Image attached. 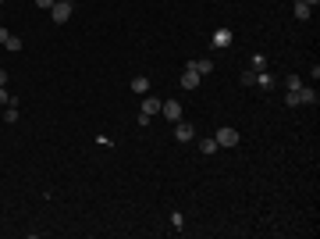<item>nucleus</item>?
<instances>
[{
	"label": "nucleus",
	"mask_w": 320,
	"mask_h": 239,
	"mask_svg": "<svg viewBox=\"0 0 320 239\" xmlns=\"http://www.w3.org/2000/svg\"><path fill=\"white\" fill-rule=\"evenodd\" d=\"M160 103H164L160 97H146V100H143V111H139V125H143V129L149 125V118H153V114H160Z\"/></svg>",
	"instance_id": "f257e3e1"
},
{
	"label": "nucleus",
	"mask_w": 320,
	"mask_h": 239,
	"mask_svg": "<svg viewBox=\"0 0 320 239\" xmlns=\"http://www.w3.org/2000/svg\"><path fill=\"white\" fill-rule=\"evenodd\" d=\"M213 139H217V146H228V150H232V146H238V132L232 125H221L217 132H213Z\"/></svg>",
	"instance_id": "f03ea898"
},
{
	"label": "nucleus",
	"mask_w": 320,
	"mask_h": 239,
	"mask_svg": "<svg viewBox=\"0 0 320 239\" xmlns=\"http://www.w3.org/2000/svg\"><path fill=\"white\" fill-rule=\"evenodd\" d=\"M160 114L167 118V122H181V103L178 100H164L160 103Z\"/></svg>",
	"instance_id": "7ed1b4c3"
},
{
	"label": "nucleus",
	"mask_w": 320,
	"mask_h": 239,
	"mask_svg": "<svg viewBox=\"0 0 320 239\" xmlns=\"http://www.w3.org/2000/svg\"><path fill=\"white\" fill-rule=\"evenodd\" d=\"M185 68H192L196 75H210V71H213V57H192Z\"/></svg>",
	"instance_id": "20e7f679"
},
{
	"label": "nucleus",
	"mask_w": 320,
	"mask_h": 239,
	"mask_svg": "<svg viewBox=\"0 0 320 239\" xmlns=\"http://www.w3.org/2000/svg\"><path fill=\"white\" fill-rule=\"evenodd\" d=\"M71 7H75V4H54V7H50V18H54V25H64V22L71 18Z\"/></svg>",
	"instance_id": "39448f33"
},
{
	"label": "nucleus",
	"mask_w": 320,
	"mask_h": 239,
	"mask_svg": "<svg viewBox=\"0 0 320 239\" xmlns=\"http://www.w3.org/2000/svg\"><path fill=\"white\" fill-rule=\"evenodd\" d=\"M192 136H196L192 122H175V139H178V143H189Z\"/></svg>",
	"instance_id": "423d86ee"
},
{
	"label": "nucleus",
	"mask_w": 320,
	"mask_h": 239,
	"mask_svg": "<svg viewBox=\"0 0 320 239\" xmlns=\"http://www.w3.org/2000/svg\"><path fill=\"white\" fill-rule=\"evenodd\" d=\"M232 39H235V36H232V29H217L210 43H213V50H221V47H232Z\"/></svg>",
	"instance_id": "0eeeda50"
},
{
	"label": "nucleus",
	"mask_w": 320,
	"mask_h": 239,
	"mask_svg": "<svg viewBox=\"0 0 320 239\" xmlns=\"http://www.w3.org/2000/svg\"><path fill=\"white\" fill-rule=\"evenodd\" d=\"M295 97H299V103H313V107H317V100H320V93H317L313 86H299Z\"/></svg>",
	"instance_id": "6e6552de"
},
{
	"label": "nucleus",
	"mask_w": 320,
	"mask_h": 239,
	"mask_svg": "<svg viewBox=\"0 0 320 239\" xmlns=\"http://www.w3.org/2000/svg\"><path fill=\"white\" fill-rule=\"evenodd\" d=\"M4 122H7V125H14V122H18V100H14V97L4 103Z\"/></svg>",
	"instance_id": "1a4fd4ad"
},
{
	"label": "nucleus",
	"mask_w": 320,
	"mask_h": 239,
	"mask_svg": "<svg viewBox=\"0 0 320 239\" xmlns=\"http://www.w3.org/2000/svg\"><path fill=\"white\" fill-rule=\"evenodd\" d=\"M181 89H200V75L192 68H185V75H181Z\"/></svg>",
	"instance_id": "9d476101"
},
{
	"label": "nucleus",
	"mask_w": 320,
	"mask_h": 239,
	"mask_svg": "<svg viewBox=\"0 0 320 239\" xmlns=\"http://www.w3.org/2000/svg\"><path fill=\"white\" fill-rule=\"evenodd\" d=\"M132 93H139V97L149 93V79H146V75H135V79H132Z\"/></svg>",
	"instance_id": "9b49d317"
},
{
	"label": "nucleus",
	"mask_w": 320,
	"mask_h": 239,
	"mask_svg": "<svg viewBox=\"0 0 320 239\" xmlns=\"http://www.w3.org/2000/svg\"><path fill=\"white\" fill-rule=\"evenodd\" d=\"M217 150H221V146H217V139H213V136H210V139H200V154H217Z\"/></svg>",
	"instance_id": "f8f14e48"
},
{
	"label": "nucleus",
	"mask_w": 320,
	"mask_h": 239,
	"mask_svg": "<svg viewBox=\"0 0 320 239\" xmlns=\"http://www.w3.org/2000/svg\"><path fill=\"white\" fill-rule=\"evenodd\" d=\"M256 86H260V89H274V79L267 75V71H256Z\"/></svg>",
	"instance_id": "ddd939ff"
},
{
	"label": "nucleus",
	"mask_w": 320,
	"mask_h": 239,
	"mask_svg": "<svg viewBox=\"0 0 320 239\" xmlns=\"http://www.w3.org/2000/svg\"><path fill=\"white\" fill-rule=\"evenodd\" d=\"M310 11H313V7H310V4H302V0H299V4H295V18H299V22H306V18H310Z\"/></svg>",
	"instance_id": "4468645a"
},
{
	"label": "nucleus",
	"mask_w": 320,
	"mask_h": 239,
	"mask_svg": "<svg viewBox=\"0 0 320 239\" xmlns=\"http://www.w3.org/2000/svg\"><path fill=\"white\" fill-rule=\"evenodd\" d=\"M299 86H302V79H299V75H288V79H285V89H288V93H295Z\"/></svg>",
	"instance_id": "2eb2a0df"
},
{
	"label": "nucleus",
	"mask_w": 320,
	"mask_h": 239,
	"mask_svg": "<svg viewBox=\"0 0 320 239\" xmlns=\"http://www.w3.org/2000/svg\"><path fill=\"white\" fill-rule=\"evenodd\" d=\"M4 47H7L11 54H18V50H22V39H18V36H7V43H4Z\"/></svg>",
	"instance_id": "dca6fc26"
},
{
	"label": "nucleus",
	"mask_w": 320,
	"mask_h": 239,
	"mask_svg": "<svg viewBox=\"0 0 320 239\" xmlns=\"http://www.w3.org/2000/svg\"><path fill=\"white\" fill-rule=\"evenodd\" d=\"M267 68V57L263 54H253V71H263Z\"/></svg>",
	"instance_id": "f3484780"
},
{
	"label": "nucleus",
	"mask_w": 320,
	"mask_h": 239,
	"mask_svg": "<svg viewBox=\"0 0 320 239\" xmlns=\"http://www.w3.org/2000/svg\"><path fill=\"white\" fill-rule=\"evenodd\" d=\"M242 86H256V71H253V68L242 71Z\"/></svg>",
	"instance_id": "a211bd4d"
},
{
	"label": "nucleus",
	"mask_w": 320,
	"mask_h": 239,
	"mask_svg": "<svg viewBox=\"0 0 320 239\" xmlns=\"http://www.w3.org/2000/svg\"><path fill=\"white\" fill-rule=\"evenodd\" d=\"M54 4H57V0H36V7H43V11H50Z\"/></svg>",
	"instance_id": "6ab92c4d"
},
{
	"label": "nucleus",
	"mask_w": 320,
	"mask_h": 239,
	"mask_svg": "<svg viewBox=\"0 0 320 239\" xmlns=\"http://www.w3.org/2000/svg\"><path fill=\"white\" fill-rule=\"evenodd\" d=\"M7 36H11V33H7V29H4V25H0V43H7Z\"/></svg>",
	"instance_id": "aec40b11"
},
{
	"label": "nucleus",
	"mask_w": 320,
	"mask_h": 239,
	"mask_svg": "<svg viewBox=\"0 0 320 239\" xmlns=\"http://www.w3.org/2000/svg\"><path fill=\"white\" fill-rule=\"evenodd\" d=\"M7 100H11V97H7V89H4V86H0V103H7Z\"/></svg>",
	"instance_id": "412c9836"
},
{
	"label": "nucleus",
	"mask_w": 320,
	"mask_h": 239,
	"mask_svg": "<svg viewBox=\"0 0 320 239\" xmlns=\"http://www.w3.org/2000/svg\"><path fill=\"white\" fill-rule=\"evenodd\" d=\"M0 86H7V71L4 68H0Z\"/></svg>",
	"instance_id": "4be33fe9"
},
{
	"label": "nucleus",
	"mask_w": 320,
	"mask_h": 239,
	"mask_svg": "<svg viewBox=\"0 0 320 239\" xmlns=\"http://www.w3.org/2000/svg\"><path fill=\"white\" fill-rule=\"evenodd\" d=\"M306 4H310V7H317V4H320V0H306Z\"/></svg>",
	"instance_id": "5701e85b"
},
{
	"label": "nucleus",
	"mask_w": 320,
	"mask_h": 239,
	"mask_svg": "<svg viewBox=\"0 0 320 239\" xmlns=\"http://www.w3.org/2000/svg\"><path fill=\"white\" fill-rule=\"evenodd\" d=\"M57 4H75V0H57Z\"/></svg>",
	"instance_id": "b1692460"
},
{
	"label": "nucleus",
	"mask_w": 320,
	"mask_h": 239,
	"mask_svg": "<svg viewBox=\"0 0 320 239\" xmlns=\"http://www.w3.org/2000/svg\"><path fill=\"white\" fill-rule=\"evenodd\" d=\"M295 4H299V0H295ZM302 4H306V0H302Z\"/></svg>",
	"instance_id": "393cba45"
}]
</instances>
